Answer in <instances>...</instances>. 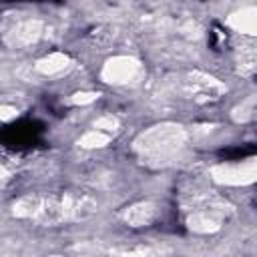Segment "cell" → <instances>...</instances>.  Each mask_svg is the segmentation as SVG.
I'll return each instance as SVG.
<instances>
[{
	"mask_svg": "<svg viewBox=\"0 0 257 257\" xmlns=\"http://www.w3.org/2000/svg\"><path fill=\"white\" fill-rule=\"evenodd\" d=\"M139 68H141L139 60L133 56H112L102 66L100 78L104 82H110V84H124L137 76Z\"/></svg>",
	"mask_w": 257,
	"mask_h": 257,
	"instance_id": "277c9868",
	"label": "cell"
},
{
	"mask_svg": "<svg viewBox=\"0 0 257 257\" xmlns=\"http://www.w3.org/2000/svg\"><path fill=\"white\" fill-rule=\"evenodd\" d=\"M96 211L92 197L84 193H62V195H28L14 203V215L34 219L44 225H56L62 221L86 219Z\"/></svg>",
	"mask_w": 257,
	"mask_h": 257,
	"instance_id": "6da1fadb",
	"label": "cell"
},
{
	"mask_svg": "<svg viewBox=\"0 0 257 257\" xmlns=\"http://www.w3.org/2000/svg\"><path fill=\"white\" fill-rule=\"evenodd\" d=\"M40 34H42V22L40 20H24L12 28L10 42L18 44V46H26V44L36 42L40 38Z\"/></svg>",
	"mask_w": 257,
	"mask_h": 257,
	"instance_id": "8992f818",
	"label": "cell"
},
{
	"mask_svg": "<svg viewBox=\"0 0 257 257\" xmlns=\"http://www.w3.org/2000/svg\"><path fill=\"white\" fill-rule=\"evenodd\" d=\"M185 141H187V135L183 126L173 122H163L141 133L135 141V149L141 155V159H145L147 163L165 165L173 157H177Z\"/></svg>",
	"mask_w": 257,
	"mask_h": 257,
	"instance_id": "7a4b0ae2",
	"label": "cell"
},
{
	"mask_svg": "<svg viewBox=\"0 0 257 257\" xmlns=\"http://www.w3.org/2000/svg\"><path fill=\"white\" fill-rule=\"evenodd\" d=\"M94 98H96L94 92H76V94L72 96V100H74L76 104H86V102H92Z\"/></svg>",
	"mask_w": 257,
	"mask_h": 257,
	"instance_id": "30bf717a",
	"label": "cell"
},
{
	"mask_svg": "<svg viewBox=\"0 0 257 257\" xmlns=\"http://www.w3.org/2000/svg\"><path fill=\"white\" fill-rule=\"evenodd\" d=\"M211 177L217 183L239 187V185H251L257 181V159H245L235 163H223L211 169Z\"/></svg>",
	"mask_w": 257,
	"mask_h": 257,
	"instance_id": "3957f363",
	"label": "cell"
},
{
	"mask_svg": "<svg viewBox=\"0 0 257 257\" xmlns=\"http://www.w3.org/2000/svg\"><path fill=\"white\" fill-rule=\"evenodd\" d=\"M122 219L133 227H147L157 219V207L153 203H149V201L135 203V205L124 209Z\"/></svg>",
	"mask_w": 257,
	"mask_h": 257,
	"instance_id": "5b68a950",
	"label": "cell"
},
{
	"mask_svg": "<svg viewBox=\"0 0 257 257\" xmlns=\"http://www.w3.org/2000/svg\"><path fill=\"white\" fill-rule=\"evenodd\" d=\"M229 26L235 28L237 32H241V34L257 36V8L247 6V8H241V10L233 12L229 16Z\"/></svg>",
	"mask_w": 257,
	"mask_h": 257,
	"instance_id": "52a82bcc",
	"label": "cell"
},
{
	"mask_svg": "<svg viewBox=\"0 0 257 257\" xmlns=\"http://www.w3.org/2000/svg\"><path fill=\"white\" fill-rule=\"evenodd\" d=\"M108 141H110V135H106L98 128H90L78 139V145L84 147V149H98V147L108 145Z\"/></svg>",
	"mask_w": 257,
	"mask_h": 257,
	"instance_id": "9c48e42d",
	"label": "cell"
},
{
	"mask_svg": "<svg viewBox=\"0 0 257 257\" xmlns=\"http://www.w3.org/2000/svg\"><path fill=\"white\" fill-rule=\"evenodd\" d=\"M68 64H70V58H68L66 54H62V52H52V54L40 58V60L36 62V68H38V72L50 76V74H58V72H62Z\"/></svg>",
	"mask_w": 257,
	"mask_h": 257,
	"instance_id": "ba28073f",
	"label": "cell"
}]
</instances>
